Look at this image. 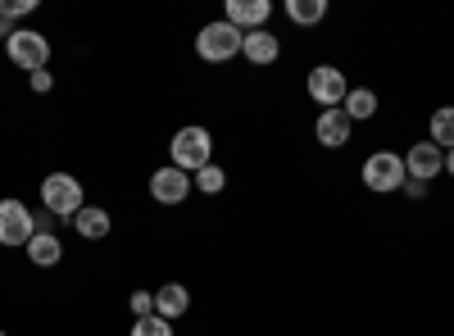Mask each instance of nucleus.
Returning <instances> with one entry per match:
<instances>
[{"instance_id":"2eb2a0df","label":"nucleus","mask_w":454,"mask_h":336,"mask_svg":"<svg viewBox=\"0 0 454 336\" xmlns=\"http://www.w3.org/2000/svg\"><path fill=\"white\" fill-rule=\"evenodd\" d=\"M73 228H78V237H87V241H105L114 223H109V214L100 205H82L78 214H73Z\"/></svg>"},{"instance_id":"a211bd4d","label":"nucleus","mask_w":454,"mask_h":336,"mask_svg":"<svg viewBox=\"0 0 454 336\" xmlns=\"http://www.w3.org/2000/svg\"><path fill=\"white\" fill-rule=\"evenodd\" d=\"M350 114V123L355 119H372L377 114V96H372V87H350V96H346V105H340Z\"/></svg>"},{"instance_id":"412c9836","label":"nucleus","mask_w":454,"mask_h":336,"mask_svg":"<svg viewBox=\"0 0 454 336\" xmlns=\"http://www.w3.org/2000/svg\"><path fill=\"white\" fill-rule=\"evenodd\" d=\"M132 314H137V318L155 314V291H132Z\"/></svg>"},{"instance_id":"6e6552de","label":"nucleus","mask_w":454,"mask_h":336,"mask_svg":"<svg viewBox=\"0 0 454 336\" xmlns=\"http://www.w3.org/2000/svg\"><path fill=\"white\" fill-rule=\"evenodd\" d=\"M150 196H155L160 205H182L186 196H192V173L182 168H155V177H150Z\"/></svg>"},{"instance_id":"9d476101","label":"nucleus","mask_w":454,"mask_h":336,"mask_svg":"<svg viewBox=\"0 0 454 336\" xmlns=\"http://www.w3.org/2000/svg\"><path fill=\"white\" fill-rule=\"evenodd\" d=\"M350 132H355V123H350L346 109H323L318 123H314V137H318V145H327V151H340V145L350 141Z\"/></svg>"},{"instance_id":"1a4fd4ad","label":"nucleus","mask_w":454,"mask_h":336,"mask_svg":"<svg viewBox=\"0 0 454 336\" xmlns=\"http://www.w3.org/2000/svg\"><path fill=\"white\" fill-rule=\"evenodd\" d=\"M404 173H409L413 182H432L436 173H445V151H436L432 141L409 145V155H404Z\"/></svg>"},{"instance_id":"0eeeda50","label":"nucleus","mask_w":454,"mask_h":336,"mask_svg":"<svg viewBox=\"0 0 454 336\" xmlns=\"http://www.w3.org/2000/svg\"><path fill=\"white\" fill-rule=\"evenodd\" d=\"M32 209L23 200H0V246H27L32 241Z\"/></svg>"},{"instance_id":"5701e85b","label":"nucleus","mask_w":454,"mask_h":336,"mask_svg":"<svg viewBox=\"0 0 454 336\" xmlns=\"http://www.w3.org/2000/svg\"><path fill=\"white\" fill-rule=\"evenodd\" d=\"M55 87V78H51V73L42 68V73H32V91H51Z\"/></svg>"},{"instance_id":"ddd939ff","label":"nucleus","mask_w":454,"mask_h":336,"mask_svg":"<svg viewBox=\"0 0 454 336\" xmlns=\"http://www.w3.org/2000/svg\"><path fill=\"white\" fill-rule=\"evenodd\" d=\"M186 309H192V291H186L182 282H164V286L155 291V314H160V318L173 323V318H182Z\"/></svg>"},{"instance_id":"f8f14e48","label":"nucleus","mask_w":454,"mask_h":336,"mask_svg":"<svg viewBox=\"0 0 454 336\" xmlns=\"http://www.w3.org/2000/svg\"><path fill=\"white\" fill-rule=\"evenodd\" d=\"M241 55L254 64V68H269L278 55H282V42L269 32V27H254V32H246L241 36Z\"/></svg>"},{"instance_id":"aec40b11","label":"nucleus","mask_w":454,"mask_h":336,"mask_svg":"<svg viewBox=\"0 0 454 336\" xmlns=\"http://www.w3.org/2000/svg\"><path fill=\"white\" fill-rule=\"evenodd\" d=\"M132 336H173V323L160 318V314H145V318L132 323Z\"/></svg>"},{"instance_id":"20e7f679","label":"nucleus","mask_w":454,"mask_h":336,"mask_svg":"<svg viewBox=\"0 0 454 336\" xmlns=\"http://www.w3.org/2000/svg\"><path fill=\"white\" fill-rule=\"evenodd\" d=\"M5 51H10V64H19V68H27V73H42V68L51 64L46 32H32V27H14L10 42H5Z\"/></svg>"},{"instance_id":"9b49d317","label":"nucleus","mask_w":454,"mask_h":336,"mask_svg":"<svg viewBox=\"0 0 454 336\" xmlns=\"http://www.w3.org/2000/svg\"><path fill=\"white\" fill-rule=\"evenodd\" d=\"M269 14H273L269 0H227L223 19L232 27H241V32H254V27H269Z\"/></svg>"},{"instance_id":"f257e3e1","label":"nucleus","mask_w":454,"mask_h":336,"mask_svg":"<svg viewBox=\"0 0 454 336\" xmlns=\"http://www.w3.org/2000/svg\"><path fill=\"white\" fill-rule=\"evenodd\" d=\"M168 155H173V168H182V173H200L205 164H214L209 155H214V137H209V128H200V123H192V128H177V137H173V145H168Z\"/></svg>"},{"instance_id":"393cba45","label":"nucleus","mask_w":454,"mask_h":336,"mask_svg":"<svg viewBox=\"0 0 454 336\" xmlns=\"http://www.w3.org/2000/svg\"><path fill=\"white\" fill-rule=\"evenodd\" d=\"M0 336H10V332H0Z\"/></svg>"},{"instance_id":"4468645a","label":"nucleus","mask_w":454,"mask_h":336,"mask_svg":"<svg viewBox=\"0 0 454 336\" xmlns=\"http://www.w3.org/2000/svg\"><path fill=\"white\" fill-rule=\"evenodd\" d=\"M23 250H27V259H32L36 269H55L59 259H64V246H59L55 232H32V241Z\"/></svg>"},{"instance_id":"f03ea898","label":"nucleus","mask_w":454,"mask_h":336,"mask_svg":"<svg viewBox=\"0 0 454 336\" xmlns=\"http://www.w3.org/2000/svg\"><path fill=\"white\" fill-rule=\"evenodd\" d=\"M241 27H232L227 19H218V23H205L200 27V36H196V55L200 59H209V64H227L232 55H241Z\"/></svg>"},{"instance_id":"6ab92c4d","label":"nucleus","mask_w":454,"mask_h":336,"mask_svg":"<svg viewBox=\"0 0 454 336\" xmlns=\"http://www.w3.org/2000/svg\"><path fill=\"white\" fill-rule=\"evenodd\" d=\"M192 182L200 186V191H205V196H218V191H223V182H227V173H223L218 164H205V168H200V173H196Z\"/></svg>"},{"instance_id":"423d86ee","label":"nucleus","mask_w":454,"mask_h":336,"mask_svg":"<svg viewBox=\"0 0 454 336\" xmlns=\"http://www.w3.org/2000/svg\"><path fill=\"white\" fill-rule=\"evenodd\" d=\"M350 96V82H346V73L332 68V64H318L309 73V100H318L323 109H340Z\"/></svg>"},{"instance_id":"b1692460","label":"nucleus","mask_w":454,"mask_h":336,"mask_svg":"<svg viewBox=\"0 0 454 336\" xmlns=\"http://www.w3.org/2000/svg\"><path fill=\"white\" fill-rule=\"evenodd\" d=\"M445 173L454 177V151H445Z\"/></svg>"},{"instance_id":"dca6fc26","label":"nucleus","mask_w":454,"mask_h":336,"mask_svg":"<svg viewBox=\"0 0 454 336\" xmlns=\"http://www.w3.org/2000/svg\"><path fill=\"white\" fill-rule=\"evenodd\" d=\"M286 19L300 27H314L327 19V0H286Z\"/></svg>"},{"instance_id":"4be33fe9","label":"nucleus","mask_w":454,"mask_h":336,"mask_svg":"<svg viewBox=\"0 0 454 336\" xmlns=\"http://www.w3.org/2000/svg\"><path fill=\"white\" fill-rule=\"evenodd\" d=\"M36 5H32V0H5V5H0V14H5V19H23V14H32Z\"/></svg>"},{"instance_id":"39448f33","label":"nucleus","mask_w":454,"mask_h":336,"mask_svg":"<svg viewBox=\"0 0 454 336\" xmlns=\"http://www.w3.org/2000/svg\"><path fill=\"white\" fill-rule=\"evenodd\" d=\"M409 182L404 173V155H391V151H377L364 160V186L368 191H400Z\"/></svg>"},{"instance_id":"7ed1b4c3","label":"nucleus","mask_w":454,"mask_h":336,"mask_svg":"<svg viewBox=\"0 0 454 336\" xmlns=\"http://www.w3.org/2000/svg\"><path fill=\"white\" fill-rule=\"evenodd\" d=\"M42 205H46V214H55V218H73L87 200H82V182L73 177V173H46V182H42Z\"/></svg>"},{"instance_id":"f3484780","label":"nucleus","mask_w":454,"mask_h":336,"mask_svg":"<svg viewBox=\"0 0 454 336\" xmlns=\"http://www.w3.org/2000/svg\"><path fill=\"white\" fill-rule=\"evenodd\" d=\"M436 151H454V105H441L432 114V137H427Z\"/></svg>"}]
</instances>
